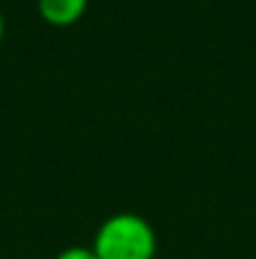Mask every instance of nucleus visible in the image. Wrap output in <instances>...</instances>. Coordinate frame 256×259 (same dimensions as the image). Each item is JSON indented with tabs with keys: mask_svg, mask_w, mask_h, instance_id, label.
<instances>
[{
	"mask_svg": "<svg viewBox=\"0 0 256 259\" xmlns=\"http://www.w3.org/2000/svg\"><path fill=\"white\" fill-rule=\"evenodd\" d=\"M90 247L98 259H156L159 237L141 214L118 211L95 229Z\"/></svg>",
	"mask_w": 256,
	"mask_h": 259,
	"instance_id": "nucleus-1",
	"label": "nucleus"
},
{
	"mask_svg": "<svg viewBox=\"0 0 256 259\" xmlns=\"http://www.w3.org/2000/svg\"><path fill=\"white\" fill-rule=\"evenodd\" d=\"M88 3L90 0H38V13L53 28H71L85 15Z\"/></svg>",
	"mask_w": 256,
	"mask_h": 259,
	"instance_id": "nucleus-2",
	"label": "nucleus"
},
{
	"mask_svg": "<svg viewBox=\"0 0 256 259\" xmlns=\"http://www.w3.org/2000/svg\"><path fill=\"white\" fill-rule=\"evenodd\" d=\"M56 259H98V257H95L93 247H68Z\"/></svg>",
	"mask_w": 256,
	"mask_h": 259,
	"instance_id": "nucleus-3",
	"label": "nucleus"
},
{
	"mask_svg": "<svg viewBox=\"0 0 256 259\" xmlns=\"http://www.w3.org/2000/svg\"><path fill=\"white\" fill-rule=\"evenodd\" d=\"M3 35H5V20H3V13H0V40H3Z\"/></svg>",
	"mask_w": 256,
	"mask_h": 259,
	"instance_id": "nucleus-4",
	"label": "nucleus"
}]
</instances>
